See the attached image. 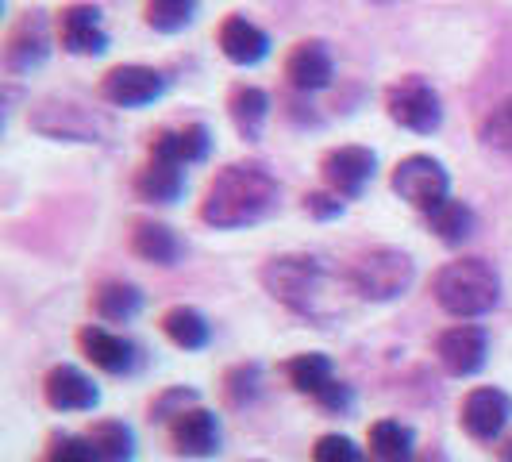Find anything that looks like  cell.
I'll list each match as a JSON object with an SVG mask.
<instances>
[{
  "instance_id": "6da1fadb",
  "label": "cell",
  "mask_w": 512,
  "mask_h": 462,
  "mask_svg": "<svg viewBox=\"0 0 512 462\" xmlns=\"http://www.w3.org/2000/svg\"><path fill=\"white\" fill-rule=\"evenodd\" d=\"M282 185L262 162H231L216 170L201 197V220L216 231L255 228L278 212Z\"/></svg>"
},
{
  "instance_id": "7a4b0ae2",
  "label": "cell",
  "mask_w": 512,
  "mask_h": 462,
  "mask_svg": "<svg viewBox=\"0 0 512 462\" xmlns=\"http://www.w3.org/2000/svg\"><path fill=\"white\" fill-rule=\"evenodd\" d=\"M262 285L274 301H282L289 312L316 328H332L347 312V301L339 293V278L328 274V266L312 255H278L262 266Z\"/></svg>"
},
{
  "instance_id": "3957f363",
  "label": "cell",
  "mask_w": 512,
  "mask_h": 462,
  "mask_svg": "<svg viewBox=\"0 0 512 462\" xmlns=\"http://www.w3.org/2000/svg\"><path fill=\"white\" fill-rule=\"evenodd\" d=\"M436 305L455 320H478L501 305V274L486 258H455L432 278Z\"/></svg>"
},
{
  "instance_id": "277c9868",
  "label": "cell",
  "mask_w": 512,
  "mask_h": 462,
  "mask_svg": "<svg viewBox=\"0 0 512 462\" xmlns=\"http://www.w3.org/2000/svg\"><path fill=\"white\" fill-rule=\"evenodd\" d=\"M343 278L355 289V297L385 305V301H397L412 289L416 262H412L409 251H397V247H370V251L351 258Z\"/></svg>"
},
{
  "instance_id": "5b68a950",
  "label": "cell",
  "mask_w": 512,
  "mask_h": 462,
  "mask_svg": "<svg viewBox=\"0 0 512 462\" xmlns=\"http://www.w3.org/2000/svg\"><path fill=\"white\" fill-rule=\"evenodd\" d=\"M31 128L47 139H62V143H104L112 124L101 112L85 108V104L70 101V97H47L31 108Z\"/></svg>"
},
{
  "instance_id": "8992f818",
  "label": "cell",
  "mask_w": 512,
  "mask_h": 462,
  "mask_svg": "<svg viewBox=\"0 0 512 462\" xmlns=\"http://www.w3.org/2000/svg\"><path fill=\"white\" fill-rule=\"evenodd\" d=\"M385 112L397 128L412 131V135H432L443 124V101H439L436 85L420 74L397 77L385 89Z\"/></svg>"
},
{
  "instance_id": "52a82bcc",
  "label": "cell",
  "mask_w": 512,
  "mask_h": 462,
  "mask_svg": "<svg viewBox=\"0 0 512 462\" xmlns=\"http://www.w3.org/2000/svg\"><path fill=\"white\" fill-rule=\"evenodd\" d=\"M389 189L405 205L420 208L428 216V212H436L451 197V174H447V166L439 158H432V154H405L393 166V174H389Z\"/></svg>"
},
{
  "instance_id": "ba28073f",
  "label": "cell",
  "mask_w": 512,
  "mask_h": 462,
  "mask_svg": "<svg viewBox=\"0 0 512 462\" xmlns=\"http://www.w3.org/2000/svg\"><path fill=\"white\" fill-rule=\"evenodd\" d=\"M51 47L54 35L47 12L43 8H27L12 20L8 35H4V70L8 74H31L51 58Z\"/></svg>"
},
{
  "instance_id": "9c48e42d",
  "label": "cell",
  "mask_w": 512,
  "mask_h": 462,
  "mask_svg": "<svg viewBox=\"0 0 512 462\" xmlns=\"http://www.w3.org/2000/svg\"><path fill=\"white\" fill-rule=\"evenodd\" d=\"M374 170H378V154L370 147H359V143L332 147L320 158L324 189H332L335 197H343V201H359L366 193V185L374 181Z\"/></svg>"
},
{
  "instance_id": "30bf717a",
  "label": "cell",
  "mask_w": 512,
  "mask_h": 462,
  "mask_svg": "<svg viewBox=\"0 0 512 462\" xmlns=\"http://www.w3.org/2000/svg\"><path fill=\"white\" fill-rule=\"evenodd\" d=\"M97 93L112 108H147L166 93V74L154 66H139V62H120L101 77Z\"/></svg>"
},
{
  "instance_id": "8fae6325",
  "label": "cell",
  "mask_w": 512,
  "mask_h": 462,
  "mask_svg": "<svg viewBox=\"0 0 512 462\" xmlns=\"http://www.w3.org/2000/svg\"><path fill=\"white\" fill-rule=\"evenodd\" d=\"M77 347H81V355L93 362L97 370L112 374V378H128V374H135L143 366V347L135 339H128V335L108 332L101 324H85L77 332Z\"/></svg>"
},
{
  "instance_id": "7c38bea8",
  "label": "cell",
  "mask_w": 512,
  "mask_h": 462,
  "mask_svg": "<svg viewBox=\"0 0 512 462\" xmlns=\"http://www.w3.org/2000/svg\"><path fill=\"white\" fill-rule=\"evenodd\" d=\"M512 420V397L505 389L497 385H478L462 397V409H459V424L462 432L478 443H493L501 439V432L509 428Z\"/></svg>"
},
{
  "instance_id": "4fadbf2b",
  "label": "cell",
  "mask_w": 512,
  "mask_h": 462,
  "mask_svg": "<svg viewBox=\"0 0 512 462\" xmlns=\"http://www.w3.org/2000/svg\"><path fill=\"white\" fill-rule=\"evenodd\" d=\"M54 31H58V47L66 54H77V58H97V54L108 51V31H104V12L97 4H66L54 20Z\"/></svg>"
},
{
  "instance_id": "5bb4252c",
  "label": "cell",
  "mask_w": 512,
  "mask_h": 462,
  "mask_svg": "<svg viewBox=\"0 0 512 462\" xmlns=\"http://www.w3.org/2000/svg\"><path fill=\"white\" fill-rule=\"evenodd\" d=\"M436 359L451 378H474L489 359V332L482 324H451L439 332Z\"/></svg>"
},
{
  "instance_id": "9a60e30c",
  "label": "cell",
  "mask_w": 512,
  "mask_h": 462,
  "mask_svg": "<svg viewBox=\"0 0 512 462\" xmlns=\"http://www.w3.org/2000/svg\"><path fill=\"white\" fill-rule=\"evenodd\" d=\"M170 432V447L181 459H212L220 455V443H224V428H220V416L205 405H193L189 412L174 416L166 424Z\"/></svg>"
},
{
  "instance_id": "2e32d148",
  "label": "cell",
  "mask_w": 512,
  "mask_h": 462,
  "mask_svg": "<svg viewBox=\"0 0 512 462\" xmlns=\"http://www.w3.org/2000/svg\"><path fill=\"white\" fill-rule=\"evenodd\" d=\"M43 397L54 412H93L101 405V389L97 382L74 366V362H58L43 378Z\"/></svg>"
},
{
  "instance_id": "e0dca14e",
  "label": "cell",
  "mask_w": 512,
  "mask_h": 462,
  "mask_svg": "<svg viewBox=\"0 0 512 462\" xmlns=\"http://www.w3.org/2000/svg\"><path fill=\"white\" fill-rule=\"evenodd\" d=\"M335 77V58L324 39H301L285 54V81L297 93H320Z\"/></svg>"
},
{
  "instance_id": "ac0fdd59",
  "label": "cell",
  "mask_w": 512,
  "mask_h": 462,
  "mask_svg": "<svg viewBox=\"0 0 512 462\" xmlns=\"http://www.w3.org/2000/svg\"><path fill=\"white\" fill-rule=\"evenodd\" d=\"M216 43H220V54L228 58L231 66H243V70L266 62V54H270V35L255 20H247L243 12H231V16L220 20Z\"/></svg>"
},
{
  "instance_id": "d6986e66",
  "label": "cell",
  "mask_w": 512,
  "mask_h": 462,
  "mask_svg": "<svg viewBox=\"0 0 512 462\" xmlns=\"http://www.w3.org/2000/svg\"><path fill=\"white\" fill-rule=\"evenodd\" d=\"M147 151H151V158H166V162H178V166H197L212 151V131L197 120L181 124V128H154L151 139H147Z\"/></svg>"
},
{
  "instance_id": "ffe728a7",
  "label": "cell",
  "mask_w": 512,
  "mask_h": 462,
  "mask_svg": "<svg viewBox=\"0 0 512 462\" xmlns=\"http://www.w3.org/2000/svg\"><path fill=\"white\" fill-rule=\"evenodd\" d=\"M128 243L131 255L151 262V266H162V270L178 266L181 255H185V243L178 239V231L170 228V224H158V220H135Z\"/></svg>"
},
{
  "instance_id": "44dd1931",
  "label": "cell",
  "mask_w": 512,
  "mask_h": 462,
  "mask_svg": "<svg viewBox=\"0 0 512 462\" xmlns=\"http://www.w3.org/2000/svg\"><path fill=\"white\" fill-rule=\"evenodd\" d=\"M131 189L147 205H174V201H181V193H185V166L166 162V158H147L135 170Z\"/></svg>"
},
{
  "instance_id": "7402d4cb",
  "label": "cell",
  "mask_w": 512,
  "mask_h": 462,
  "mask_svg": "<svg viewBox=\"0 0 512 462\" xmlns=\"http://www.w3.org/2000/svg\"><path fill=\"white\" fill-rule=\"evenodd\" d=\"M228 116L235 131L247 139V143H258L262 131H266V120H270V93L258 89V85H231L228 89Z\"/></svg>"
},
{
  "instance_id": "603a6c76",
  "label": "cell",
  "mask_w": 512,
  "mask_h": 462,
  "mask_svg": "<svg viewBox=\"0 0 512 462\" xmlns=\"http://www.w3.org/2000/svg\"><path fill=\"white\" fill-rule=\"evenodd\" d=\"M89 305L104 324H131L143 312V289L124 282V278H104V282L93 285Z\"/></svg>"
},
{
  "instance_id": "cb8c5ba5",
  "label": "cell",
  "mask_w": 512,
  "mask_h": 462,
  "mask_svg": "<svg viewBox=\"0 0 512 462\" xmlns=\"http://www.w3.org/2000/svg\"><path fill=\"white\" fill-rule=\"evenodd\" d=\"M162 335L181 347V351H205L208 339H212V324L205 320V312L193 305H174L162 312Z\"/></svg>"
},
{
  "instance_id": "d4e9b609",
  "label": "cell",
  "mask_w": 512,
  "mask_h": 462,
  "mask_svg": "<svg viewBox=\"0 0 512 462\" xmlns=\"http://www.w3.org/2000/svg\"><path fill=\"white\" fill-rule=\"evenodd\" d=\"M428 228L436 231L439 243H447V247H462V243H470L474 239V231H478V216H474V208L459 201V197H447L436 212H428Z\"/></svg>"
},
{
  "instance_id": "484cf974",
  "label": "cell",
  "mask_w": 512,
  "mask_h": 462,
  "mask_svg": "<svg viewBox=\"0 0 512 462\" xmlns=\"http://www.w3.org/2000/svg\"><path fill=\"white\" fill-rule=\"evenodd\" d=\"M370 455L378 462H412L416 459V432L401 420L370 424Z\"/></svg>"
},
{
  "instance_id": "4316f807",
  "label": "cell",
  "mask_w": 512,
  "mask_h": 462,
  "mask_svg": "<svg viewBox=\"0 0 512 462\" xmlns=\"http://www.w3.org/2000/svg\"><path fill=\"white\" fill-rule=\"evenodd\" d=\"M285 378H289V385H293L297 393H305V397L316 401V397L335 382L332 359H328V355H320V351L293 355V359L285 362Z\"/></svg>"
},
{
  "instance_id": "83f0119b",
  "label": "cell",
  "mask_w": 512,
  "mask_h": 462,
  "mask_svg": "<svg viewBox=\"0 0 512 462\" xmlns=\"http://www.w3.org/2000/svg\"><path fill=\"white\" fill-rule=\"evenodd\" d=\"M201 0H143V24L158 35H181L197 20Z\"/></svg>"
},
{
  "instance_id": "f1b7e54d",
  "label": "cell",
  "mask_w": 512,
  "mask_h": 462,
  "mask_svg": "<svg viewBox=\"0 0 512 462\" xmlns=\"http://www.w3.org/2000/svg\"><path fill=\"white\" fill-rule=\"evenodd\" d=\"M89 443L101 462H135V432L124 420H97L89 428Z\"/></svg>"
},
{
  "instance_id": "f546056e",
  "label": "cell",
  "mask_w": 512,
  "mask_h": 462,
  "mask_svg": "<svg viewBox=\"0 0 512 462\" xmlns=\"http://www.w3.org/2000/svg\"><path fill=\"white\" fill-rule=\"evenodd\" d=\"M224 401H228L231 409H247L251 401H258V393H262V366L258 362H239V366H231L228 374H224Z\"/></svg>"
},
{
  "instance_id": "4dcf8cb0",
  "label": "cell",
  "mask_w": 512,
  "mask_h": 462,
  "mask_svg": "<svg viewBox=\"0 0 512 462\" xmlns=\"http://www.w3.org/2000/svg\"><path fill=\"white\" fill-rule=\"evenodd\" d=\"M478 139H482L486 151L501 154V158H512V97L501 101L497 108H489L486 116H482Z\"/></svg>"
},
{
  "instance_id": "1f68e13d",
  "label": "cell",
  "mask_w": 512,
  "mask_h": 462,
  "mask_svg": "<svg viewBox=\"0 0 512 462\" xmlns=\"http://www.w3.org/2000/svg\"><path fill=\"white\" fill-rule=\"evenodd\" d=\"M193 405H201V393H197V389H189V385H170V389H162L151 401V420L154 424H170L174 416L189 412Z\"/></svg>"
},
{
  "instance_id": "d6a6232c",
  "label": "cell",
  "mask_w": 512,
  "mask_h": 462,
  "mask_svg": "<svg viewBox=\"0 0 512 462\" xmlns=\"http://www.w3.org/2000/svg\"><path fill=\"white\" fill-rule=\"evenodd\" d=\"M39 462H101L89 436H70V432H54L43 459Z\"/></svg>"
},
{
  "instance_id": "836d02e7",
  "label": "cell",
  "mask_w": 512,
  "mask_h": 462,
  "mask_svg": "<svg viewBox=\"0 0 512 462\" xmlns=\"http://www.w3.org/2000/svg\"><path fill=\"white\" fill-rule=\"evenodd\" d=\"M312 462H362V447L351 436L328 432V436L316 439V447H312Z\"/></svg>"
},
{
  "instance_id": "e575fe53",
  "label": "cell",
  "mask_w": 512,
  "mask_h": 462,
  "mask_svg": "<svg viewBox=\"0 0 512 462\" xmlns=\"http://www.w3.org/2000/svg\"><path fill=\"white\" fill-rule=\"evenodd\" d=\"M305 212L312 220H339L347 212V201L335 197L332 189H312V193H305Z\"/></svg>"
},
{
  "instance_id": "d590c367",
  "label": "cell",
  "mask_w": 512,
  "mask_h": 462,
  "mask_svg": "<svg viewBox=\"0 0 512 462\" xmlns=\"http://www.w3.org/2000/svg\"><path fill=\"white\" fill-rule=\"evenodd\" d=\"M316 405L324 412H347L351 405H355V389L347 382H332L320 397H316Z\"/></svg>"
},
{
  "instance_id": "8d00e7d4",
  "label": "cell",
  "mask_w": 512,
  "mask_h": 462,
  "mask_svg": "<svg viewBox=\"0 0 512 462\" xmlns=\"http://www.w3.org/2000/svg\"><path fill=\"white\" fill-rule=\"evenodd\" d=\"M501 462H512V443L505 447V451H501Z\"/></svg>"
},
{
  "instance_id": "74e56055",
  "label": "cell",
  "mask_w": 512,
  "mask_h": 462,
  "mask_svg": "<svg viewBox=\"0 0 512 462\" xmlns=\"http://www.w3.org/2000/svg\"><path fill=\"white\" fill-rule=\"evenodd\" d=\"M374 4H393V0H374Z\"/></svg>"
}]
</instances>
